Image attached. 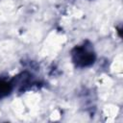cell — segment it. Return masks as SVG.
Wrapping results in <instances>:
<instances>
[{"label": "cell", "mask_w": 123, "mask_h": 123, "mask_svg": "<svg viewBox=\"0 0 123 123\" xmlns=\"http://www.w3.org/2000/svg\"><path fill=\"white\" fill-rule=\"evenodd\" d=\"M71 57L73 62L78 67H87L93 64L95 61V54L92 46L90 44L86 45V43L76 46L71 52Z\"/></svg>", "instance_id": "1"}, {"label": "cell", "mask_w": 123, "mask_h": 123, "mask_svg": "<svg viewBox=\"0 0 123 123\" xmlns=\"http://www.w3.org/2000/svg\"><path fill=\"white\" fill-rule=\"evenodd\" d=\"M13 88L12 81H7L5 79L0 78V99L8 96Z\"/></svg>", "instance_id": "3"}, {"label": "cell", "mask_w": 123, "mask_h": 123, "mask_svg": "<svg viewBox=\"0 0 123 123\" xmlns=\"http://www.w3.org/2000/svg\"><path fill=\"white\" fill-rule=\"evenodd\" d=\"M12 83L13 87H17L19 91H25L29 89L33 85H35L33 76L29 72H26V71L20 73L15 78H13Z\"/></svg>", "instance_id": "2"}]
</instances>
